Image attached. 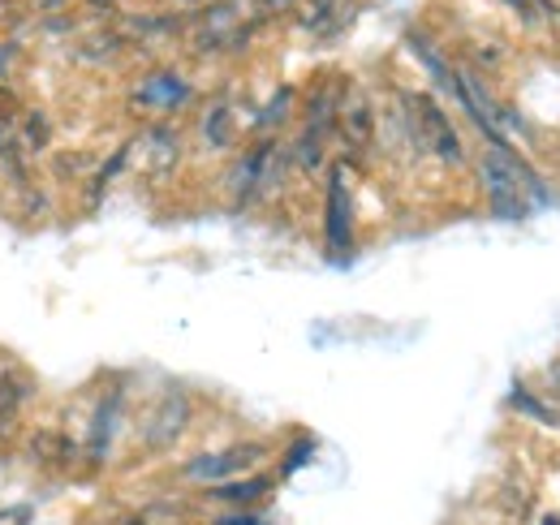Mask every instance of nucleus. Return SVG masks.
<instances>
[{
    "instance_id": "13",
    "label": "nucleus",
    "mask_w": 560,
    "mask_h": 525,
    "mask_svg": "<svg viewBox=\"0 0 560 525\" xmlns=\"http://www.w3.org/2000/svg\"><path fill=\"white\" fill-rule=\"evenodd\" d=\"M517 18H522V26H530V31H548V26H560L557 18V0H504Z\"/></svg>"
},
{
    "instance_id": "7",
    "label": "nucleus",
    "mask_w": 560,
    "mask_h": 525,
    "mask_svg": "<svg viewBox=\"0 0 560 525\" xmlns=\"http://www.w3.org/2000/svg\"><path fill=\"white\" fill-rule=\"evenodd\" d=\"M199 138H203L208 151H229V147H233V138H237V117H233V104H229V100H215V104L203 108V117H199Z\"/></svg>"
},
{
    "instance_id": "22",
    "label": "nucleus",
    "mask_w": 560,
    "mask_h": 525,
    "mask_svg": "<svg viewBox=\"0 0 560 525\" xmlns=\"http://www.w3.org/2000/svg\"><path fill=\"white\" fill-rule=\"evenodd\" d=\"M220 525H264L259 517H224Z\"/></svg>"
},
{
    "instance_id": "11",
    "label": "nucleus",
    "mask_w": 560,
    "mask_h": 525,
    "mask_svg": "<svg viewBox=\"0 0 560 525\" xmlns=\"http://www.w3.org/2000/svg\"><path fill=\"white\" fill-rule=\"evenodd\" d=\"M272 491V478H246V482H215L211 495L224 500V504H255Z\"/></svg>"
},
{
    "instance_id": "5",
    "label": "nucleus",
    "mask_w": 560,
    "mask_h": 525,
    "mask_svg": "<svg viewBox=\"0 0 560 525\" xmlns=\"http://www.w3.org/2000/svg\"><path fill=\"white\" fill-rule=\"evenodd\" d=\"M186 427H190V396L182 393V388H168L155 400V409L147 413V422H142V444L155 448V453L173 448L186 435Z\"/></svg>"
},
{
    "instance_id": "3",
    "label": "nucleus",
    "mask_w": 560,
    "mask_h": 525,
    "mask_svg": "<svg viewBox=\"0 0 560 525\" xmlns=\"http://www.w3.org/2000/svg\"><path fill=\"white\" fill-rule=\"evenodd\" d=\"M324 242L332 259H346L353 250V195H350V173L332 168L328 177V195H324Z\"/></svg>"
},
{
    "instance_id": "19",
    "label": "nucleus",
    "mask_w": 560,
    "mask_h": 525,
    "mask_svg": "<svg viewBox=\"0 0 560 525\" xmlns=\"http://www.w3.org/2000/svg\"><path fill=\"white\" fill-rule=\"evenodd\" d=\"M302 0H255V9H259V18H280V13H289V9H298Z\"/></svg>"
},
{
    "instance_id": "17",
    "label": "nucleus",
    "mask_w": 560,
    "mask_h": 525,
    "mask_svg": "<svg viewBox=\"0 0 560 525\" xmlns=\"http://www.w3.org/2000/svg\"><path fill=\"white\" fill-rule=\"evenodd\" d=\"M78 4H82V13L95 18V22H108V18L121 13V0H78Z\"/></svg>"
},
{
    "instance_id": "14",
    "label": "nucleus",
    "mask_w": 560,
    "mask_h": 525,
    "mask_svg": "<svg viewBox=\"0 0 560 525\" xmlns=\"http://www.w3.org/2000/svg\"><path fill=\"white\" fill-rule=\"evenodd\" d=\"M121 48H126V35H121V31H91V35H82L78 57H82V61H108V57H117Z\"/></svg>"
},
{
    "instance_id": "2",
    "label": "nucleus",
    "mask_w": 560,
    "mask_h": 525,
    "mask_svg": "<svg viewBox=\"0 0 560 525\" xmlns=\"http://www.w3.org/2000/svg\"><path fill=\"white\" fill-rule=\"evenodd\" d=\"M264 457H268V444H229V448H215V453L190 457L186 465H182V478H186V482L215 487V482H229V478L255 469Z\"/></svg>"
},
{
    "instance_id": "16",
    "label": "nucleus",
    "mask_w": 560,
    "mask_h": 525,
    "mask_svg": "<svg viewBox=\"0 0 560 525\" xmlns=\"http://www.w3.org/2000/svg\"><path fill=\"white\" fill-rule=\"evenodd\" d=\"M293 100H298V91H293V86H280L277 100H272V108H264V113L255 117V126H259V130H277L280 121L293 113Z\"/></svg>"
},
{
    "instance_id": "24",
    "label": "nucleus",
    "mask_w": 560,
    "mask_h": 525,
    "mask_svg": "<svg viewBox=\"0 0 560 525\" xmlns=\"http://www.w3.org/2000/svg\"><path fill=\"white\" fill-rule=\"evenodd\" d=\"M544 525H560V517H548V522H544Z\"/></svg>"
},
{
    "instance_id": "9",
    "label": "nucleus",
    "mask_w": 560,
    "mask_h": 525,
    "mask_svg": "<svg viewBox=\"0 0 560 525\" xmlns=\"http://www.w3.org/2000/svg\"><path fill=\"white\" fill-rule=\"evenodd\" d=\"M466 52H470V69H475V73H495V69L509 66V57H513L509 39H500V35H491V31H479V35L466 44Z\"/></svg>"
},
{
    "instance_id": "20",
    "label": "nucleus",
    "mask_w": 560,
    "mask_h": 525,
    "mask_svg": "<svg viewBox=\"0 0 560 525\" xmlns=\"http://www.w3.org/2000/svg\"><path fill=\"white\" fill-rule=\"evenodd\" d=\"M0 525H31V509L18 504V509H0Z\"/></svg>"
},
{
    "instance_id": "8",
    "label": "nucleus",
    "mask_w": 560,
    "mask_h": 525,
    "mask_svg": "<svg viewBox=\"0 0 560 525\" xmlns=\"http://www.w3.org/2000/svg\"><path fill=\"white\" fill-rule=\"evenodd\" d=\"M117 418H121V393H108L95 413H91V435H86V453L95 460L108 457V444H113V431H117Z\"/></svg>"
},
{
    "instance_id": "15",
    "label": "nucleus",
    "mask_w": 560,
    "mask_h": 525,
    "mask_svg": "<svg viewBox=\"0 0 560 525\" xmlns=\"http://www.w3.org/2000/svg\"><path fill=\"white\" fill-rule=\"evenodd\" d=\"M509 405H513L517 413H526L530 422H544V427H560L557 409H548L544 400H535V396L526 393V388H513V396H509Z\"/></svg>"
},
{
    "instance_id": "4",
    "label": "nucleus",
    "mask_w": 560,
    "mask_h": 525,
    "mask_svg": "<svg viewBox=\"0 0 560 525\" xmlns=\"http://www.w3.org/2000/svg\"><path fill=\"white\" fill-rule=\"evenodd\" d=\"M135 104L147 108V113H182L195 104V82L186 73H177L173 66L151 69L135 86Z\"/></svg>"
},
{
    "instance_id": "1",
    "label": "nucleus",
    "mask_w": 560,
    "mask_h": 525,
    "mask_svg": "<svg viewBox=\"0 0 560 525\" xmlns=\"http://www.w3.org/2000/svg\"><path fill=\"white\" fill-rule=\"evenodd\" d=\"M410 108H415V130H419L422 155H435L440 164L448 168H462L466 164V142L457 126L448 121V113L440 108L435 95H410Z\"/></svg>"
},
{
    "instance_id": "25",
    "label": "nucleus",
    "mask_w": 560,
    "mask_h": 525,
    "mask_svg": "<svg viewBox=\"0 0 560 525\" xmlns=\"http://www.w3.org/2000/svg\"><path fill=\"white\" fill-rule=\"evenodd\" d=\"M557 18H560V0H557Z\"/></svg>"
},
{
    "instance_id": "12",
    "label": "nucleus",
    "mask_w": 560,
    "mask_h": 525,
    "mask_svg": "<svg viewBox=\"0 0 560 525\" xmlns=\"http://www.w3.org/2000/svg\"><path fill=\"white\" fill-rule=\"evenodd\" d=\"M18 142L26 147V155H39V151L52 142V121H48V113H44V108H31V113L22 117V126H18Z\"/></svg>"
},
{
    "instance_id": "23",
    "label": "nucleus",
    "mask_w": 560,
    "mask_h": 525,
    "mask_svg": "<svg viewBox=\"0 0 560 525\" xmlns=\"http://www.w3.org/2000/svg\"><path fill=\"white\" fill-rule=\"evenodd\" d=\"M177 9H203V4H211V0H173Z\"/></svg>"
},
{
    "instance_id": "18",
    "label": "nucleus",
    "mask_w": 560,
    "mask_h": 525,
    "mask_svg": "<svg viewBox=\"0 0 560 525\" xmlns=\"http://www.w3.org/2000/svg\"><path fill=\"white\" fill-rule=\"evenodd\" d=\"M22 61V39H0V82Z\"/></svg>"
},
{
    "instance_id": "6",
    "label": "nucleus",
    "mask_w": 560,
    "mask_h": 525,
    "mask_svg": "<svg viewBox=\"0 0 560 525\" xmlns=\"http://www.w3.org/2000/svg\"><path fill=\"white\" fill-rule=\"evenodd\" d=\"M337 130H341L346 147H353V151H366V147L380 138V117H375V104H371L362 91H350V95L341 100Z\"/></svg>"
},
{
    "instance_id": "10",
    "label": "nucleus",
    "mask_w": 560,
    "mask_h": 525,
    "mask_svg": "<svg viewBox=\"0 0 560 525\" xmlns=\"http://www.w3.org/2000/svg\"><path fill=\"white\" fill-rule=\"evenodd\" d=\"M182 26H186L182 13H130L126 18L130 39H164V35H177Z\"/></svg>"
},
{
    "instance_id": "21",
    "label": "nucleus",
    "mask_w": 560,
    "mask_h": 525,
    "mask_svg": "<svg viewBox=\"0 0 560 525\" xmlns=\"http://www.w3.org/2000/svg\"><path fill=\"white\" fill-rule=\"evenodd\" d=\"M39 13H66V9H73L78 0H31Z\"/></svg>"
}]
</instances>
